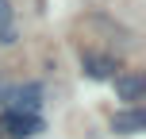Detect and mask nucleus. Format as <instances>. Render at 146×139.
Segmentation results:
<instances>
[{"label": "nucleus", "instance_id": "7ed1b4c3", "mask_svg": "<svg viewBox=\"0 0 146 139\" xmlns=\"http://www.w3.org/2000/svg\"><path fill=\"white\" fill-rule=\"evenodd\" d=\"M111 132H115V135H139V132H146V112L142 108L115 112V116H111Z\"/></svg>", "mask_w": 146, "mask_h": 139}, {"label": "nucleus", "instance_id": "f257e3e1", "mask_svg": "<svg viewBox=\"0 0 146 139\" xmlns=\"http://www.w3.org/2000/svg\"><path fill=\"white\" fill-rule=\"evenodd\" d=\"M46 128V120L38 112H12V108H0V132H8L12 139H31Z\"/></svg>", "mask_w": 146, "mask_h": 139}, {"label": "nucleus", "instance_id": "f03ea898", "mask_svg": "<svg viewBox=\"0 0 146 139\" xmlns=\"http://www.w3.org/2000/svg\"><path fill=\"white\" fill-rule=\"evenodd\" d=\"M8 108H12V112H38V108H42V85H38V81H27V85H12Z\"/></svg>", "mask_w": 146, "mask_h": 139}, {"label": "nucleus", "instance_id": "0eeeda50", "mask_svg": "<svg viewBox=\"0 0 146 139\" xmlns=\"http://www.w3.org/2000/svg\"><path fill=\"white\" fill-rule=\"evenodd\" d=\"M8 97H12V81L0 77V108H8Z\"/></svg>", "mask_w": 146, "mask_h": 139}, {"label": "nucleus", "instance_id": "20e7f679", "mask_svg": "<svg viewBox=\"0 0 146 139\" xmlns=\"http://www.w3.org/2000/svg\"><path fill=\"white\" fill-rule=\"evenodd\" d=\"M146 93V77L142 73H119L115 77V97L119 101H142Z\"/></svg>", "mask_w": 146, "mask_h": 139}, {"label": "nucleus", "instance_id": "423d86ee", "mask_svg": "<svg viewBox=\"0 0 146 139\" xmlns=\"http://www.w3.org/2000/svg\"><path fill=\"white\" fill-rule=\"evenodd\" d=\"M15 43V19H12V4L0 0V46H12Z\"/></svg>", "mask_w": 146, "mask_h": 139}, {"label": "nucleus", "instance_id": "39448f33", "mask_svg": "<svg viewBox=\"0 0 146 139\" xmlns=\"http://www.w3.org/2000/svg\"><path fill=\"white\" fill-rule=\"evenodd\" d=\"M81 66H85V73H88V77H96V81L115 77V58H108V54H85Z\"/></svg>", "mask_w": 146, "mask_h": 139}]
</instances>
